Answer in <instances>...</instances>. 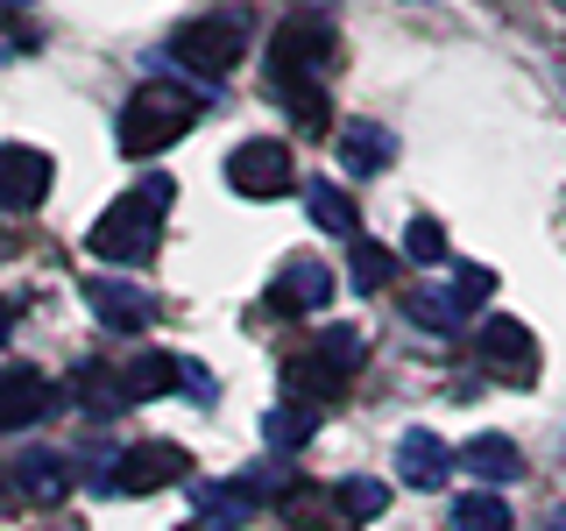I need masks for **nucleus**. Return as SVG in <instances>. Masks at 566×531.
Masks as SVG:
<instances>
[{
  "label": "nucleus",
  "mask_w": 566,
  "mask_h": 531,
  "mask_svg": "<svg viewBox=\"0 0 566 531\" xmlns=\"http://www.w3.org/2000/svg\"><path fill=\"white\" fill-rule=\"evenodd\" d=\"M333 58V29L318 22V14H283L276 35H270V79H276V93L291 100V114L297 121H326V93H318V71H326Z\"/></svg>",
  "instance_id": "f257e3e1"
},
{
  "label": "nucleus",
  "mask_w": 566,
  "mask_h": 531,
  "mask_svg": "<svg viewBox=\"0 0 566 531\" xmlns=\"http://www.w3.org/2000/svg\"><path fill=\"white\" fill-rule=\"evenodd\" d=\"M170 199H177V185L156 170L149 185L120 191V199L99 212L93 235H85V248H93L99 262H120V270H128V262H149L156 241H164V206H170Z\"/></svg>",
  "instance_id": "f03ea898"
},
{
  "label": "nucleus",
  "mask_w": 566,
  "mask_h": 531,
  "mask_svg": "<svg viewBox=\"0 0 566 531\" xmlns=\"http://www.w3.org/2000/svg\"><path fill=\"white\" fill-rule=\"evenodd\" d=\"M199 114H206V100H191L185 85H142V93H128V106H120L114 142H120V156L149 164V156H164L170 142H185L199 128Z\"/></svg>",
  "instance_id": "7ed1b4c3"
},
{
  "label": "nucleus",
  "mask_w": 566,
  "mask_h": 531,
  "mask_svg": "<svg viewBox=\"0 0 566 531\" xmlns=\"http://www.w3.org/2000/svg\"><path fill=\"white\" fill-rule=\"evenodd\" d=\"M354 368H361V333H354V326H318V347L283 362V397L318 412V404H326Z\"/></svg>",
  "instance_id": "20e7f679"
},
{
  "label": "nucleus",
  "mask_w": 566,
  "mask_h": 531,
  "mask_svg": "<svg viewBox=\"0 0 566 531\" xmlns=\"http://www.w3.org/2000/svg\"><path fill=\"white\" fill-rule=\"evenodd\" d=\"M170 58L185 71H199V79H227L241 58H248V29L234 14H206V22H185L170 35Z\"/></svg>",
  "instance_id": "39448f33"
},
{
  "label": "nucleus",
  "mask_w": 566,
  "mask_h": 531,
  "mask_svg": "<svg viewBox=\"0 0 566 531\" xmlns=\"http://www.w3.org/2000/svg\"><path fill=\"white\" fill-rule=\"evenodd\" d=\"M185 475H191L185 447H170V439H142V447H128L114 468H106V489H114V496H156V489L185 482Z\"/></svg>",
  "instance_id": "423d86ee"
},
{
  "label": "nucleus",
  "mask_w": 566,
  "mask_h": 531,
  "mask_svg": "<svg viewBox=\"0 0 566 531\" xmlns=\"http://www.w3.org/2000/svg\"><path fill=\"white\" fill-rule=\"evenodd\" d=\"M227 185L241 191V199H283V191L297 185V164H291V149L283 142H241L234 156H227Z\"/></svg>",
  "instance_id": "0eeeda50"
},
{
  "label": "nucleus",
  "mask_w": 566,
  "mask_h": 531,
  "mask_svg": "<svg viewBox=\"0 0 566 531\" xmlns=\"http://www.w3.org/2000/svg\"><path fill=\"white\" fill-rule=\"evenodd\" d=\"M482 362H489V376H503L510 389H524L538 376V341H531L524 319H510V312L482 319Z\"/></svg>",
  "instance_id": "6e6552de"
},
{
  "label": "nucleus",
  "mask_w": 566,
  "mask_h": 531,
  "mask_svg": "<svg viewBox=\"0 0 566 531\" xmlns=\"http://www.w3.org/2000/svg\"><path fill=\"white\" fill-rule=\"evenodd\" d=\"M50 156L43 149H29V142H8L0 149V212H35L50 199Z\"/></svg>",
  "instance_id": "1a4fd4ad"
},
{
  "label": "nucleus",
  "mask_w": 566,
  "mask_h": 531,
  "mask_svg": "<svg viewBox=\"0 0 566 531\" xmlns=\"http://www.w3.org/2000/svg\"><path fill=\"white\" fill-rule=\"evenodd\" d=\"M85 305H93L99 326H114V333H142L156 319L149 291H135V283H120V277H85Z\"/></svg>",
  "instance_id": "9d476101"
},
{
  "label": "nucleus",
  "mask_w": 566,
  "mask_h": 531,
  "mask_svg": "<svg viewBox=\"0 0 566 531\" xmlns=\"http://www.w3.org/2000/svg\"><path fill=\"white\" fill-rule=\"evenodd\" d=\"M50 404H57L50 376H35V368H0V433H14V425H35Z\"/></svg>",
  "instance_id": "9b49d317"
},
{
  "label": "nucleus",
  "mask_w": 566,
  "mask_h": 531,
  "mask_svg": "<svg viewBox=\"0 0 566 531\" xmlns=\"http://www.w3.org/2000/svg\"><path fill=\"white\" fill-rule=\"evenodd\" d=\"M326 298H333V270H326V262H305V256L283 262L276 283H270V305L276 312H318Z\"/></svg>",
  "instance_id": "f8f14e48"
},
{
  "label": "nucleus",
  "mask_w": 566,
  "mask_h": 531,
  "mask_svg": "<svg viewBox=\"0 0 566 531\" xmlns=\"http://www.w3.org/2000/svg\"><path fill=\"white\" fill-rule=\"evenodd\" d=\"M447 468H453V447L439 433H424V425H418V433L397 439V475L411 489H439V482H447Z\"/></svg>",
  "instance_id": "ddd939ff"
},
{
  "label": "nucleus",
  "mask_w": 566,
  "mask_h": 531,
  "mask_svg": "<svg viewBox=\"0 0 566 531\" xmlns=\"http://www.w3.org/2000/svg\"><path fill=\"white\" fill-rule=\"evenodd\" d=\"M489 291H495V270H474V262H460L453 283L439 291V305H418V319H468V312L489 305Z\"/></svg>",
  "instance_id": "4468645a"
},
{
  "label": "nucleus",
  "mask_w": 566,
  "mask_h": 531,
  "mask_svg": "<svg viewBox=\"0 0 566 531\" xmlns=\"http://www.w3.org/2000/svg\"><path fill=\"white\" fill-rule=\"evenodd\" d=\"M389 156H397V142H389L376 121H347V128H340V164H347L354 177L389 170Z\"/></svg>",
  "instance_id": "2eb2a0df"
},
{
  "label": "nucleus",
  "mask_w": 566,
  "mask_h": 531,
  "mask_svg": "<svg viewBox=\"0 0 566 531\" xmlns=\"http://www.w3.org/2000/svg\"><path fill=\"white\" fill-rule=\"evenodd\" d=\"M460 460H468V468L482 475V482H517V475H524V454L510 447L503 433H482V439H468V454H460Z\"/></svg>",
  "instance_id": "dca6fc26"
},
{
  "label": "nucleus",
  "mask_w": 566,
  "mask_h": 531,
  "mask_svg": "<svg viewBox=\"0 0 566 531\" xmlns=\"http://www.w3.org/2000/svg\"><path fill=\"white\" fill-rule=\"evenodd\" d=\"M312 433H318V412H312V404H276V412H262V439H270L276 454H297Z\"/></svg>",
  "instance_id": "f3484780"
},
{
  "label": "nucleus",
  "mask_w": 566,
  "mask_h": 531,
  "mask_svg": "<svg viewBox=\"0 0 566 531\" xmlns=\"http://www.w3.org/2000/svg\"><path fill=\"white\" fill-rule=\"evenodd\" d=\"M199 518H206L212 531H241L248 518H255V496H248L241 482H212V489L199 496Z\"/></svg>",
  "instance_id": "a211bd4d"
},
{
  "label": "nucleus",
  "mask_w": 566,
  "mask_h": 531,
  "mask_svg": "<svg viewBox=\"0 0 566 531\" xmlns=\"http://www.w3.org/2000/svg\"><path fill=\"white\" fill-rule=\"evenodd\" d=\"M305 206H312V220L326 227V235H347V241H361V220H354V199L340 185H312L305 191Z\"/></svg>",
  "instance_id": "6ab92c4d"
},
{
  "label": "nucleus",
  "mask_w": 566,
  "mask_h": 531,
  "mask_svg": "<svg viewBox=\"0 0 566 531\" xmlns=\"http://www.w3.org/2000/svg\"><path fill=\"white\" fill-rule=\"evenodd\" d=\"M453 531H510V503L495 489L453 496Z\"/></svg>",
  "instance_id": "aec40b11"
},
{
  "label": "nucleus",
  "mask_w": 566,
  "mask_h": 531,
  "mask_svg": "<svg viewBox=\"0 0 566 531\" xmlns=\"http://www.w3.org/2000/svg\"><path fill=\"white\" fill-rule=\"evenodd\" d=\"M170 376H177V354H142L135 368H120V397H164L170 389Z\"/></svg>",
  "instance_id": "412c9836"
},
{
  "label": "nucleus",
  "mask_w": 566,
  "mask_h": 531,
  "mask_svg": "<svg viewBox=\"0 0 566 531\" xmlns=\"http://www.w3.org/2000/svg\"><path fill=\"white\" fill-rule=\"evenodd\" d=\"M14 475H22V489L35 496V503H57V496L71 489V475H64L57 454H22V468H14Z\"/></svg>",
  "instance_id": "4be33fe9"
},
{
  "label": "nucleus",
  "mask_w": 566,
  "mask_h": 531,
  "mask_svg": "<svg viewBox=\"0 0 566 531\" xmlns=\"http://www.w3.org/2000/svg\"><path fill=\"white\" fill-rule=\"evenodd\" d=\"M333 503H340V518H347V524H361V518H382V510H389V489H382V482H368V475H347V482L333 489Z\"/></svg>",
  "instance_id": "5701e85b"
},
{
  "label": "nucleus",
  "mask_w": 566,
  "mask_h": 531,
  "mask_svg": "<svg viewBox=\"0 0 566 531\" xmlns=\"http://www.w3.org/2000/svg\"><path fill=\"white\" fill-rule=\"evenodd\" d=\"M283 518H291V531H347L340 503H326L318 489H297L291 503H283Z\"/></svg>",
  "instance_id": "b1692460"
},
{
  "label": "nucleus",
  "mask_w": 566,
  "mask_h": 531,
  "mask_svg": "<svg viewBox=\"0 0 566 531\" xmlns=\"http://www.w3.org/2000/svg\"><path fill=\"white\" fill-rule=\"evenodd\" d=\"M389 277H397V256L376 241H354V291H382Z\"/></svg>",
  "instance_id": "393cba45"
},
{
  "label": "nucleus",
  "mask_w": 566,
  "mask_h": 531,
  "mask_svg": "<svg viewBox=\"0 0 566 531\" xmlns=\"http://www.w3.org/2000/svg\"><path fill=\"white\" fill-rule=\"evenodd\" d=\"M403 248H411L418 262H439V256H447V227H439V220H411V235H403Z\"/></svg>",
  "instance_id": "a878e982"
},
{
  "label": "nucleus",
  "mask_w": 566,
  "mask_h": 531,
  "mask_svg": "<svg viewBox=\"0 0 566 531\" xmlns=\"http://www.w3.org/2000/svg\"><path fill=\"white\" fill-rule=\"evenodd\" d=\"M14 319H22V298H8V291H0V347L14 341Z\"/></svg>",
  "instance_id": "bb28decb"
},
{
  "label": "nucleus",
  "mask_w": 566,
  "mask_h": 531,
  "mask_svg": "<svg viewBox=\"0 0 566 531\" xmlns=\"http://www.w3.org/2000/svg\"><path fill=\"white\" fill-rule=\"evenodd\" d=\"M545 531H566V510H553V518H545Z\"/></svg>",
  "instance_id": "cd10ccee"
},
{
  "label": "nucleus",
  "mask_w": 566,
  "mask_h": 531,
  "mask_svg": "<svg viewBox=\"0 0 566 531\" xmlns=\"http://www.w3.org/2000/svg\"><path fill=\"white\" fill-rule=\"evenodd\" d=\"M8 503H14V496H8V475H0V510H8Z\"/></svg>",
  "instance_id": "c85d7f7f"
}]
</instances>
